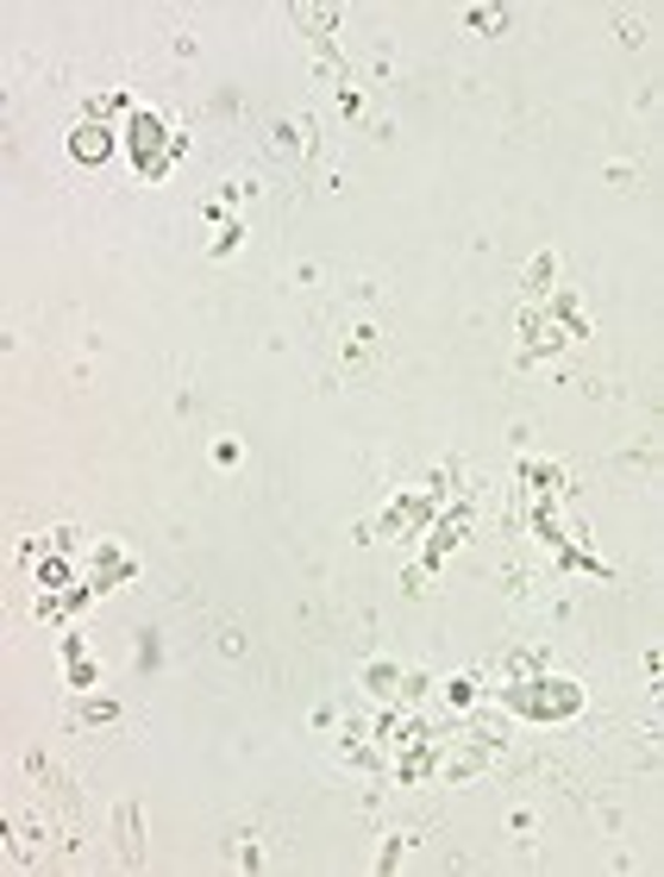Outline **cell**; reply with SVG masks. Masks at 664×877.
I'll return each mask as SVG.
<instances>
[{
    "mask_svg": "<svg viewBox=\"0 0 664 877\" xmlns=\"http://www.w3.org/2000/svg\"><path fill=\"white\" fill-rule=\"evenodd\" d=\"M470 25H477V32H502L508 7H470Z\"/></svg>",
    "mask_w": 664,
    "mask_h": 877,
    "instance_id": "9c48e42d",
    "label": "cell"
},
{
    "mask_svg": "<svg viewBox=\"0 0 664 877\" xmlns=\"http://www.w3.org/2000/svg\"><path fill=\"white\" fill-rule=\"evenodd\" d=\"M439 514V476L426 483V490H407L395 508L383 514V539H421V527Z\"/></svg>",
    "mask_w": 664,
    "mask_h": 877,
    "instance_id": "277c9868",
    "label": "cell"
},
{
    "mask_svg": "<svg viewBox=\"0 0 664 877\" xmlns=\"http://www.w3.org/2000/svg\"><path fill=\"white\" fill-rule=\"evenodd\" d=\"M445 702H451V709H470V702H477V677H451V683H445Z\"/></svg>",
    "mask_w": 664,
    "mask_h": 877,
    "instance_id": "ba28073f",
    "label": "cell"
},
{
    "mask_svg": "<svg viewBox=\"0 0 664 877\" xmlns=\"http://www.w3.org/2000/svg\"><path fill=\"white\" fill-rule=\"evenodd\" d=\"M113 139H120V132H107V125L88 113V120L69 125V157H76V164H107V157H113Z\"/></svg>",
    "mask_w": 664,
    "mask_h": 877,
    "instance_id": "5b68a950",
    "label": "cell"
},
{
    "mask_svg": "<svg viewBox=\"0 0 664 877\" xmlns=\"http://www.w3.org/2000/svg\"><path fill=\"white\" fill-rule=\"evenodd\" d=\"M363 683H370V695H389L395 683H402V671H395V665H370V671H363Z\"/></svg>",
    "mask_w": 664,
    "mask_h": 877,
    "instance_id": "52a82bcc",
    "label": "cell"
},
{
    "mask_svg": "<svg viewBox=\"0 0 664 877\" xmlns=\"http://www.w3.org/2000/svg\"><path fill=\"white\" fill-rule=\"evenodd\" d=\"M120 144H126V157H132V169H139L144 183H163L170 176V164L182 157V139H176V125L163 120L157 107H132L120 125Z\"/></svg>",
    "mask_w": 664,
    "mask_h": 877,
    "instance_id": "6da1fadb",
    "label": "cell"
},
{
    "mask_svg": "<svg viewBox=\"0 0 664 877\" xmlns=\"http://www.w3.org/2000/svg\"><path fill=\"white\" fill-rule=\"evenodd\" d=\"M113 702H76V721H95V727H101V721H113Z\"/></svg>",
    "mask_w": 664,
    "mask_h": 877,
    "instance_id": "30bf717a",
    "label": "cell"
},
{
    "mask_svg": "<svg viewBox=\"0 0 664 877\" xmlns=\"http://www.w3.org/2000/svg\"><path fill=\"white\" fill-rule=\"evenodd\" d=\"M502 702L514 714H526V721H570L589 695H584V683H570V677H521V683L502 690Z\"/></svg>",
    "mask_w": 664,
    "mask_h": 877,
    "instance_id": "7a4b0ae2",
    "label": "cell"
},
{
    "mask_svg": "<svg viewBox=\"0 0 664 877\" xmlns=\"http://www.w3.org/2000/svg\"><path fill=\"white\" fill-rule=\"evenodd\" d=\"M464 533H470V508H451V514H445V527L433 533V546H426V558L439 564V558H445V551H451V546H458Z\"/></svg>",
    "mask_w": 664,
    "mask_h": 877,
    "instance_id": "8992f818",
    "label": "cell"
},
{
    "mask_svg": "<svg viewBox=\"0 0 664 877\" xmlns=\"http://www.w3.org/2000/svg\"><path fill=\"white\" fill-rule=\"evenodd\" d=\"M132 577H139V558H132L120 539H95V546H88V577H81V583H88L95 595L120 590V583H132Z\"/></svg>",
    "mask_w": 664,
    "mask_h": 877,
    "instance_id": "3957f363",
    "label": "cell"
}]
</instances>
